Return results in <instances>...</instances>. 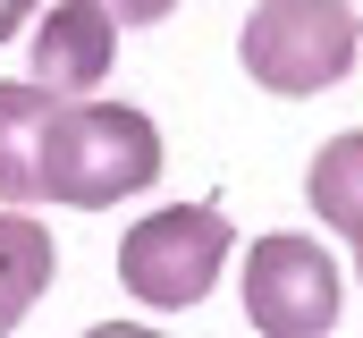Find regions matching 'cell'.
<instances>
[{
    "instance_id": "1",
    "label": "cell",
    "mask_w": 363,
    "mask_h": 338,
    "mask_svg": "<svg viewBox=\"0 0 363 338\" xmlns=\"http://www.w3.org/2000/svg\"><path fill=\"white\" fill-rule=\"evenodd\" d=\"M161 178V127L127 102H60L43 136V203L110 212Z\"/></svg>"
},
{
    "instance_id": "2",
    "label": "cell",
    "mask_w": 363,
    "mask_h": 338,
    "mask_svg": "<svg viewBox=\"0 0 363 338\" xmlns=\"http://www.w3.org/2000/svg\"><path fill=\"white\" fill-rule=\"evenodd\" d=\"M363 26L355 0H254L245 34H237V60L262 93H330V84L355 68Z\"/></svg>"
},
{
    "instance_id": "3",
    "label": "cell",
    "mask_w": 363,
    "mask_h": 338,
    "mask_svg": "<svg viewBox=\"0 0 363 338\" xmlns=\"http://www.w3.org/2000/svg\"><path fill=\"white\" fill-rule=\"evenodd\" d=\"M228 254H237L228 212H211V203H169V212H152V220L127 229V246H118V279L135 288V305H152V313H186V305L211 296V279L228 271Z\"/></svg>"
},
{
    "instance_id": "4",
    "label": "cell",
    "mask_w": 363,
    "mask_h": 338,
    "mask_svg": "<svg viewBox=\"0 0 363 338\" xmlns=\"http://www.w3.org/2000/svg\"><path fill=\"white\" fill-rule=\"evenodd\" d=\"M338 296H347V271L330 262L321 237H254L245 254V322L262 338H330L338 330Z\"/></svg>"
},
{
    "instance_id": "5",
    "label": "cell",
    "mask_w": 363,
    "mask_h": 338,
    "mask_svg": "<svg viewBox=\"0 0 363 338\" xmlns=\"http://www.w3.org/2000/svg\"><path fill=\"white\" fill-rule=\"evenodd\" d=\"M110 51H118V17L101 0H51V17L34 26V84H51L60 102H93Z\"/></svg>"
},
{
    "instance_id": "6",
    "label": "cell",
    "mask_w": 363,
    "mask_h": 338,
    "mask_svg": "<svg viewBox=\"0 0 363 338\" xmlns=\"http://www.w3.org/2000/svg\"><path fill=\"white\" fill-rule=\"evenodd\" d=\"M60 119V93L34 77L0 84V203H43V136Z\"/></svg>"
},
{
    "instance_id": "7",
    "label": "cell",
    "mask_w": 363,
    "mask_h": 338,
    "mask_svg": "<svg viewBox=\"0 0 363 338\" xmlns=\"http://www.w3.org/2000/svg\"><path fill=\"white\" fill-rule=\"evenodd\" d=\"M60 279V246L34 212H0V338L17 330Z\"/></svg>"
},
{
    "instance_id": "8",
    "label": "cell",
    "mask_w": 363,
    "mask_h": 338,
    "mask_svg": "<svg viewBox=\"0 0 363 338\" xmlns=\"http://www.w3.org/2000/svg\"><path fill=\"white\" fill-rule=\"evenodd\" d=\"M304 203L321 212V229H338L347 246H363V127L330 136L313 169H304Z\"/></svg>"
},
{
    "instance_id": "9",
    "label": "cell",
    "mask_w": 363,
    "mask_h": 338,
    "mask_svg": "<svg viewBox=\"0 0 363 338\" xmlns=\"http://www.w3.org/2000/svg\"><path fill=\"white\" fill-rule=\"evenodd\" d=\"M101 9H110L118 26H161V17H169L178 0H101Z\"/></svg>"
},
{
    "instance_id": "10",
    "label": "cell",
    "mask_w": 363,
    "mask_h": 338,
    "mask_svg": "<svg viewBox=\"0 0 363 338\" xmlns=\"http://www.w3.org/2000/svg\"><path fill=\"white\" fill-rule=\"evenodd\" d=\"M85 338H169V330H144V322H101V330H85Z\"/></svg>"
},
{
    "instance_id": "11",
    "label": "cell",
    "mask_w": 363,
    "mask_h": 338,
    "mask_svg": "<svg viewBox=\"0 0 363 338\" xmlns=\"http://www.w3.org/2000/svg\"><path fill=\"white\" fill-rule=\"evenodd\" d=\"M26 17H34V0H0V43H9V34H17Z\"/></svg>"
},
{
    "instance_id": "12",
    "label": "cell",
    "mask_w": 363,
    "mask_h": 338,
    "mask_svg": "<svg viewBox=\"0 0 363 338\" xmlns=\"http://www.w3.org/2000/svg\"><path fill=\"white\" fill-rule=\"evenodd\" d=\"M355 279H363V246H355Z\"/></svg>"
}]
</instances>
